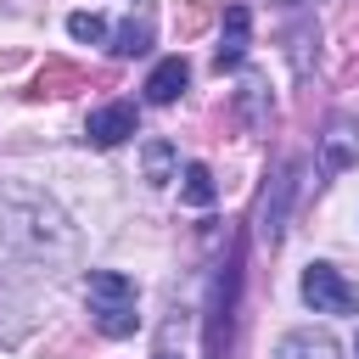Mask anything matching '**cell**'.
Wrapping results in <instances>:
<instances>
[{
	"mask_svg": "<svg viewBox=\"0 0 359 359\" xmlns=\"http://www.w3.org/2000/svg\"><path fill=\"white\" fill-rule=\"evenodd\" d=\"M84 303H90V320H95L101 337H129L140 325V297H135V280L123 269H90Z\"/></svg>",
	"mask_w": 359,
	"mask_h": 359,
	"instance_id": "1",
	"label": "cell"
},
{
	"mask_svg": "<svg viewBox=\"0 0 359 359\" xmlns=\"http://www.w3.org/2000/svg\"><path fill=\"white\" fill-rule=\"evenodd\" d=\"M297 292H303V303L314 314H359V286L337 264H309L303 280H297Z\"/></svg>",
	"mask_w": 359,
	"mask_h": 359,
	"instance_id": "2",
	"label": "cell"
},
{
	"mask_svg": "<svg viewBox=\"0 0 359 359\" xmlns=\"http://www.w3.org/2000/svg\"><path fill=\"white\" fill-rule=\"evenodd\" d=\"M135 107L129 101H107V107H95L90 118H84V140L90 146H118V140H129L135 135Z\"/></svg>",
	"mask_w": 359,
	"mask_h": 359,
	"instance_id": "3",
	"label": "cell"
},
{
	"mask_svg": "<svg viewBox=\"0 0 359 359\" xmlns=\"http://www.w3.org/2000/svg\"><path fill=\"white\" fill-rule=\"evenodd\" d=\"M353 163H359V123L331 118L325 135H320V168H325V174H342V168H353Z\"/></svg>",
	"mask_w": 359,
	"mask_h": 359,
	"instance_id": "4",
	"label": "cell"
},
{
	"mask_svg": "<svg viewBox=\"0 0 359 359\" xmlns=\"http://www.w3.org/2000/svg\"><path fill=\"white\" fill-rule=\"evenodd\" d=\"M185 79H191L185 56H163V62L151 67V79H146V101H151V107H168V101H180Z\"/></svg>",
	"mask_w": 359,
	"mask_h": 359,
	"instance_id": "5",
	"label": "cell"
},
{
	"mask_svg": "<svg viewBox=\"0 0 359 359\" xmlns=\"http://www.w3.org/2000/svg\"><path fill=\"white\" fill-rule=\"evenodd\" d=\"M275 359H342V348H337V342H331L325 331L303 325V331H286V337H280Z\"/></svg>",
	"mask_w": 359,
	"mask_h": 359,
	"instance_id": "6",
	"label": "cell"
},
{
	"mask_svg": "<svg viewBox=\"0 0 359 359\" xmlns=\"http://www.w3.org/2000/svg\"><path fill=\"white\" fill-rule=\"evenodd\" d=\"M140 174H146V185H168L180 174V151L168 140H146L140 146Z\"/></svg>",
	"mask_w": 359,
	"mask_h": 359,
	"instance_id": "7",
	"label": "cell"
},
{
	"mask_svg": "<svg viewBox=\"0 0 359 359\" xmlns=\"http://www.w3.org/2000/svg\"><path fill=\"white\" fill-rule=\"evenodd\" d=\"M247 56V6L224 11V34H219V67H236Z\"/></svg>",
	"mask_w": 359,
	"mask_h": 359,
	"instance_id": "8",
	"label": "cell"
},
{
	"mask_svg": "<svg viewBox=\"0 0 359 359\" xmlns=\"http://www.w3.org/2000/svg\"><path fill=\"white\" fill-rule=\"evenodd\" d=\"M67 34H73V39H90V45H107V50H112V39H118V28H107V17H95V11H73V17H67Z\"/></svg>",
	"mask_w": 359,
	"mask_h": 359,
	"instance_id": "9",
	"label": "cell"
},
{
	"mask_svg": "<svg viewBox=\"0 0 359 359\" xmlns=\"http://www.w3.org/2000/svg\"><path fill=\"white\" fill-rule=\"evenodd\" d=\"M180 196H185L191 208H208V202H213V174H208L202 163H185V185H180Z\"/></svg>",
	"mask_w": 359,
	"mask_h": 359,
	"instance_id": "10",
	"label": "cell"
},
{
	"mask_svg": "<svg viewBox=\"0 0 359 359\" xmlns=\"http://www.w3.org/2000/svg\"><path fill=\"white\" fill-rule=\"evenodd\" d=\"M157 359H174V353H157Z\"/></svg>",
	"mask_w": 359,
	"mask_h": 359,
	"instance_id": "11",
	"label": "cell"
},
{
	"mask_svg": "<svg viewBox=\"0 0 359 359\" xmlns=\"http://www.w3.org/2000/svg\"><path fill=\"white\" fill-rule=\"evenodd\" d=\"M353 353H359V342H353Z\"/></svg>",
	"mask_w": 359,
	"mask_h": 359,
	"instance_id": "12",
	"label": "cell"
}]
</instances>
